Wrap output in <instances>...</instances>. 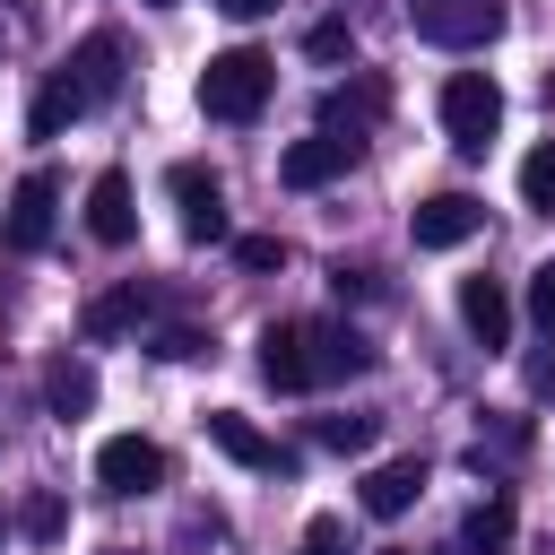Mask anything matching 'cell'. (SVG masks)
Returning a JSON list of instances; mask_svg holds the SVG:
<instances>
[{
	"label": "cell",
	"instance_id": "cell-10",
	"mask_svg": "<svg viewBox=\"0 0 555 555\" xmlns=\"http://www.w3.org/2000/svg\"><path fill=\"white\" fill-rule=\"evenodd\" d=\"M69 87L87 95V113L121 95V35H113V26H95V35H87V43L69 52Z\"/></svg>",
	"mask_w": 555,
	"mask_h": 555
},
{
	"label": "cell",
	"instance_id": "cell-4",
	"mask_svg": "<svg viewBox=\"0 0 555 555\" xmlns=\"http://www.w3.org/2000/svg\"><path fill=\"white\" fill-rule=\"evenodd\" d=\"M416 35L442 52H477L503 35V0H416Z\"/></svg>",
	"mask_w": 555,
	"mask_h": 555
},
{
	"label": "cell",
	"instance_id": "cell-1",
	"mask_svg": "<svg viewBox=\"0 0 555 555\" xmlns=\"http://www.w3.org/2000/svg\"><path fill=\"white\" fill-rule=\"evenodd\" d=\"M269 87H278V61L251 52V43H234V52H217V61L199 69V113H208V121H251V113L269 104Z\"/></svg>",
	"mask_w": 555,
	"mask_h": 555
},
{
	"label": "cell",
	"instance_id": "cell-24",
	"mask_svg": "<svg viewBox=\"0 0 555 555\" xmlns=\"http://www.w3.org/2000/svg\"><path fill=\"white\" fill-rule=\"evenodd\" d=\"M529 321H538V330L555 338V260H546V269L529 278Z\"/></svg>",
	"mask_w": 555,
	"mask_h": 555
},
{
	"label": "cell",
	"instance_id": "cell-9",
	"mask_svg": "<svg viewBox=\"0 0 555 555\" xmlns=\"http://www.w3.org/2000/svg\"><path fill=\"white\" fill-rule=\"evenodd\" d=\"M477 225H486V208H477L468 191H434V199H416V217H408L416 251H460Z\"/></svg>",
	"mask_w": 555,
	"mask_h": 555
},
{
	"label": "cell",
	"instance_id": "cell-32",
	"mask_svg": "<svg viewBox=\"0 0 555 555\" xmlns=\"http://www.w3.org/2000/svg\"><path fill=\"white\" fill-rule=\"evenodd\" d=\"M147 9H165V0H147Z\"/></svg>",
	"mask_w": 555,
	"mask_h": 555
},
{
	"label": "cell",
	"instance_id": "cell-5",
	"mask_svg": "<svg viewBox=\"0 0 555 555\" xmlns=\"http://www.w3.org/2000/svg\"><path fill=\"white\" fill-rule=\"evenodd\" d=\"M95 486L104 494H156L165 486V451L147 434H113V442H95Z\"/></svg>",
	"mask_w": 555,
	"mask_h": 555
},
{
	"label": "cell",
	"instance_id": "cell-23",
	"mask_svg": "<svg viewBox=\"0 0 555 555\" xmlns=\"http://www.w3.org/2000/svg\"><path fill=\"white\" fill-rule=\"evenodd\" d=\"M147 356H165V364H191V356H208V330L173 321V330H156V338H147Z\"/></svg>",
	"mask_w": 555,
	"mask_h": 555
},
{
	"label": "cell",
	"instance_id": "cell-11",
	"mask_svg": "<svg viewBox=\"0 0 555 555\" xmlns=\"http://www.w3.org/2000/svg\"><path fill=\"white\" fill-rule=\"evenodd\" d=\"M356 165V139H338V130H312V139H295L286 156H278V173L295 182V191H321V182H338Z\"/></svg>",
	"mask_w": 555,
	"mask_h": 555
},
{
	"label": "cell",
	"instance_id": "cell-27",
	"mask_svg": "<svg viewBox=\"0 0 555 555\" xmlns=\"http://www.w3.org/2000/svg\"><path fill=\"white\" fill-rule=\"evenodd\" d=\"M304 555H347V529H338V520H312V529H304Z\"/></svg>",
	"mask_w": 555,
	"mask_h": 555
},
{
	"label": "cell",
	"instance_id": "cell-34",
	"mask_svg": "<svg viewBox=\"0 0 555 555\" xmlns=\"http://www.w3.org/2000/svg\"><path fill=\"white\" fill-rule=\"evenodd\" d=\"M0 529H9V520H0Z\"/></svg>",
	"mask_w": 555,
	"mask_h": 555
},
{
	"label": "cell",
	"instance_id": "cell-7",
	"mask_svg": "<svg viewBox=\"0 0 555 555\" xmlns=\"http://www.w3.org/2000/svg\"><path fill=\"white\" fill-rule=\"evenodd\" d=\"M52 208H61V182H52L43 165H35V173H26L17 191H9V217H0V243H9V251H43V243H52Z\"/></svg>",
	"mask_w": 555,
	"mask_h": 555
},
{
	"label": "cell",
	"instance_id": "cell-21",
	"mask_svg": "<svg viewBox=\"0 0 555 555\" xmlns=\"http://www.w3.org/2000/svg\"><path fill=\"white\" fill-rule=\"evenodd\" d=\"M520 199H529V208H546V217H555V139H546V147H529V156H520Z\"/></svg>",
	"mask_w": 555,
	"mask_h": 555
},
{
	"label": "cell",
	"instance_id": "cell-20",
	"mask_svg": "<svg viewBox=\"0 0 555 555\" xmlns=\"http://www.w3.org/2000/svg\"><path fill=\"white\" fill-rule=\"evenodd\" d=\"M17 529H26V538H35V546H52V538H61V529H69V512H61V494H52V486H35V494H26V503H17Z\"/></svg>",
	"mask_w": 555,
	"mask_h": 555
},
{
	"label": "cell",
	"instance_id": "cell-30",
	"mask_svg": "<svg viewBox=\"0 0 555 555\" xmlns=\"http://www.w3.org/2000/svg\"><path fill=\"white\" fill-rule=\"evenodd\" d=\"M278 0H225V17H269Z\"/></svg>",
	"mask_w": 555,
	"mask_h": 555
},
{
	"label": "cell",
	"instance_id": "cell-17",
	"mask_svg": "<svg viewBox=\"0 0 555 555\" xmlns=\"http://www.w3.org/2000/svg\"><path fill=\"white\" fill-rule=\"evenodd\" d=\"M147 304H156V295H147L139 278H121V286H104V295L87 304V338H121V330H139V321H147Z\"/></svg>",
	"mask_w": 555,
	"mask_h": 555
},
{
	"label": "cell",
	"instance_id": "cell-2",
	"mask_svg": "<svg viewBox=\"0 0 555 555\" xmlns=\"http://www.w3.org/2000/svg\"><path fill=\"white\" fill-rule=\"evenodd\" d=\"M442 130H451L460 156H486V139L503 130V87L486 69H451L442 78Z\"/></svg>",
	"mask_w": 555,
	"mask_h": 555
},
{
	"label": "cell",
	"instance_id": "cell-8",
	"mask_svg": "<svg viewBox=\"0 0 555 555\" xmlns=\"http://www.w3.org/2000/svg\"><path fill=\"white\" fill-rule=\"evenodd\" d=\"M199 425H208V442H217L234 468H260V477H286V468H295V451H278V442H269V434H260L243 408H208Z\"/></svg>",
	"mask_w": 555,
	"mask_h": 555
},
{
	"label": "cell",
	"instance_id": "cell-25",
	"mask_svg": "<svg viewBox=\"0 0 555 555\" xmlns=\"http://www.w3.org/2000/svg\"><path fill=\"white\" fill-rule=\"evenodd\" d=\"M347 52H356V35H347L338 17H321V26H312V61H347Z\"/></svg>",
	"mask_w": 555,
	"mask_h": 555
},
{
	"label": "cell",
	"instance_id": "cell-6",
	"mask_svg": "<svg viewBox=\"0 0 555 555\" xmlns=\"http://www.w3.org/2000/svg\"><path fill=\"white\" fill-rule=\"evenodd\" d=\"M165 191H173V208H182V234H191V243H225V182H217L208 165H173V173H165Z\"/></svg>",
	"mask_w": 555,
	"mask_h": 555
},
{
	"label": "cell",
	"instance_id": "cell-3",
	"mask_svg": "<svg viewBox=\"0 0 555 555\" xmlns=\"http://www.w3.org/2000/svg\"><path fill=\"white\" fill-rule=\"evenodd\" d=\"M260 382L269 390H321V321H269L260 330Z\"/></svg>",
	"mask_w": 555,
	"mask_h": 555
},
{
	"label": "cell",
	"instance_id": "cell-26",
	"mask_svg": "<svg viewBox=\"0 0 555 555\" xmlns=\"http://www.w3.org/2000/svg\"><path fill=\"white\" fill-rule=\"evenodd\" d=\"M234 260H243V269H278V260H286V243H278V234H243V243H234Z\"/></svg>",
	"mask_w": 555,
	"mask_h": 555
},
{
	"label": "cell",
	"instance_id": "cell-28",
	"mask_svg": "<svg viewBox=\"0 0 555 555\" xmlns=\"http://www.w3.org/2000/svg\"><path fill=\"white\" fill-rule=\"evenodd\" d=\"M330 286H338L347 304H364V295H373V269H347V260H338V269H330Z\"/></svg>",
	"mask_w": 555,
	"mask_h": 555
},
{
	"label": "cell",
	"instance_id": "cell-15",
	"mask_svg": "<svg viewBox=\"0 0 555 555\" xmlns=\"http://www.w3.org/2000/svg\"><path fill=\"white\" fill-rule=\"evenodd\" d=\"M416 494H425V460H382V468L364 477V512H373V520H399Z\"/></svg>",
	"mask_w": 555,
	"mask_h": 555
},
{
	"label": "cell",
	"instance_id": "cell-33",
	"mask_svg": "<svg viewBox=\"0 0 555 555\" xmlns=\"http://www.w3.org/2000/svg\"><path fill=\"white\" fill-rule=\"evenodd\" d=\"M121 555H130V546H121Z\"/></svg>",
	"mask_w": 555,
	"mask_h": 555
},
{
	"label": "cell",
	"instance_id": "cell-13",
	"mask_svg": "<svg viewBox=\"0 0 555 555\" xmlns=\"http://www.w3.org/2000/svg\"><path fill=\"white\" fill-rule=\"evenodd\" d=\"M87 234H95V243H130V234H139L130 173H95V182H87Z\"/></svg>",
	"mask_w": 555,
	"mask_h": 555
},
{
	"label": "cell",
	"instance_id": "cell-18",
	"mask_svg": "<svg viewBox=\"0 0 555 555\" xmlns=\"http://www.w3.org/2000/svg\"><path fill=\"white\" fill-rule=\"evenodd\" d=\"M43 408L52 416H87L95 408V364L87 356H52L43 364Z\"/></svg>",
	"mask_w": 555,
	"mask_h": 555
},
{
	"label": "cell",
	"instance_id": "cell-29",
	"mask_svg": "<svg viewBox=\"0 0 555 555\" xmlns=\"http://www.w3.org/2000/svg\"><path fill=\"white\" fill-rule=\"evenodd\" d=\"M520 373H529V390H538V399H555V347H538Z\"/></svg>",
	"mask_w": 555,
	"mask_h": 555
},
{
	"label": "cell",
	"instance_id": "cell-14",
	"mask_svg": "<svg viewBox=\"0 0 555 555\" xmlns=\"http://www.w3.org/2000/svg\"><path fill=\"white\" fill-rule=\"evenodd\" d=\"M460 321H468L477 347H503V338H512V295H503L494 278H460Z\"/></svg>",
	"mask_w": 555,
	"mask_h": 555
},
{
	"label": "cell",
	"instance_id": "cell-16",
	"mask_svg": "<svg viewBox=\"0 0 555 555\" xmlns=\"http://www.w3.org/2000/svg\"><path fill=\"white\" fill-rule=\"evenodd\" d=\"M512 538H520V512H512V494H486V503L460 520V555H512Z\"/></svg>",
	"mask_w": 555,
	"mask_h": 555
},
{
	"label": "cell",
	"instance_id": "cell-12",
	"mask_svg": "<svg viewBox=\"0 0 555 555\" xmlns=\"http://www.w3.org/2000/svg\"><path fill=\"white\" fill-rule=\"evenodd\" d=\"M382 104H390V87L364 69V78H347V87H330V95H321V130H338V139H364V130L382 121Z\"/></svg>",
	"mask_w": 555,
	"mask_h": 555
},
{
	"label": "cell",
	"instance_id": "cell-19",
	"mask_svg": "<svg viewBox=\"0 0 555 555\" xmlns=\"http://www.w3.org/2000/svg\"><path fill=\"white\" fill-rule=\"evenodd\" d=\"M78 113H87V95H78V87H69V69H61V78H52L43 95H35V113H26V130H35V139H61V130H69Z\"/></svg>",
	"mask_w": 555,
	"mask_h": 555
},
{
	"label": "cell",
	"instance_id": "cell-31",
	"mask_svg": "<svg viewBox=\"0 0 555 555\" xmlns=\"http://www.w3.org/2000/svg\"><path fill=\"white\" fill-rule=\"evenodd\" d=\"M373 555H408V546H373Z\"/></svg>",
	"mask_w": 555,
	"mask_h": 555
},
{
	"label": "cell",
	"instance_id": "cell-22",
	"mask_svg": "<svg viewBox=\"0 0 555 555\" xmlns=\"http://www.w3.org/2000/svg\"><path fill=\"white\" fill-rule=\"evenodd\" d=\"M312 442H321V451H373V416H321Z\"/></svg>",
	"mask_w": 555,
	"mask_h": 555
}]
</instances>
